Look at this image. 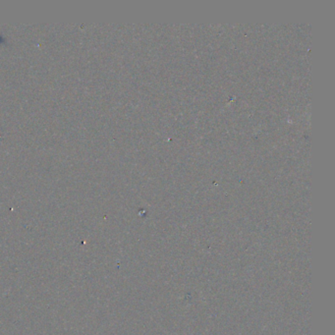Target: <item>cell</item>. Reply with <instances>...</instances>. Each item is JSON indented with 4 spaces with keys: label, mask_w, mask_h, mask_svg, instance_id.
I'll use <instances>...</instances> for the list:
<instances>
[{
    "label": "cell",
    "mask_w": 335,
    "mask_h": 335,
    "mask_svg": "<svg viewBox=\"0 0 335 335\" xmlns=\"http://www.w3.org/2000/svg\"><path fill=\"white\" fill-rule=\"evenodd\" d=\"M167 335H169V334H167Z\"/></svg>",
    "instance_id": "cell-1"
}]
</instances>
